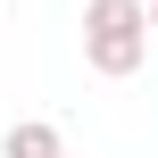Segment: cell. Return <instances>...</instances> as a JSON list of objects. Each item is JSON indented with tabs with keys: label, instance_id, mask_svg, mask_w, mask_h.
<instances>
[{
	"label": "cell",
	"instance_id": "cell-1",
	"mask_svg": "<svg viewBox=\"0 0 158 158\" xmlns=\"http://www.w3.org/2000/svg\"><path fill=\"white\" fill-rule=\"evenodd\" d=\"M142 58H150L142 0H92L83 8V67L108 75V83H125V75H142Z\"/></svg>",
	"mask_w": 158,
	"mask_h": 158
},
{
	"label": "cell",
	"instance_id": "cell-2",
	"mask_svg": "<svg viewBox=\"0 0 158 158\" xmlns=\"http://www.w3.org/2000/svg\"><path fill=\"white\" fill-rule=\"evenodd\" d=\"M0 158H67V133H58L50 117H17V125L0 133Z\"/></svg>",
	"mask_w": 158,
	"mask_h": 158
},
{
	"label": "cell",
	"instance_id": "cell-3",
	"mask_svg": "<svg viewBox=\"0 0 158 158\" xmlns=\"http://www.w3.org/2000/svg\"><path fill=\"white\" fill-rule=\"evenodd\" d=\"M142 17H150V42H158V0H142Z\"/></svg>",
	"mask_w": 158,
	"mask_h": 158
}]
</instances>
